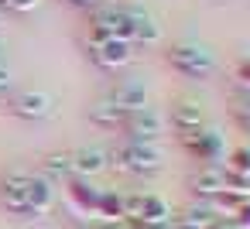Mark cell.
Listing matches in <instances>:
<instances>
[{"label": "cell", "instance_id": "obj_1", "mask_svg": "<svg viewBox=\"0 0 250 229\" xmlns=\"http://www.w3.org/2000/svg\"><path fill=\"white\" fill-rule=\"evenodd\" d=\"M110 168L120 174H134V178H147L158 174L165 168V151L161 144H137V140H120L117 147L106 151Z\"/></svg>", "mask_w": 250, "mask_h": 229}, {"label": "cell", "instance_id": "obj_2", "mask_svg": "<svg viewBox=\"0 0 250 229\" xmlns=\"http://www.w3.org/2000/svg\"><path fill=\"white\" fill-rule=\"evenodd\" d=\"M168 65L185 79H209L216 72V55L199 41H175L168 48Z\"/></svg>", "mask_w": 250, "mask_h": 229}, {"label": "cell", "instance_id": "obj_3", "mask_svg": "<svg viewBox=\"0 0 250 229\" xmlns=\"http://www.w3.org/2000/svg\"><path fill=\"white\" fill-rule=\"evenodd\" d=\"M182 147H185V154L199 164V168H223V161H226V137H223V130L219 127H212V123H206V127H199L192 137H185L182 140Z\"/></svg>", "mask_w": 250, "mask_h": 229}, {"label": "cell", "instance_id": "obj_4", "mask_svg": "<svg viewBox=\"0 0 250 229\" xmlns=\"http://www.w3.org/2000/svg\"><path fill=\"white\" fill-rule=\"evenodd\" d=\"M120 134H124V140L158 144L165 137V113H158L154 106H141L120 120Z\"/></svg>", "mask_w": 250, "mask_h": 229}, {"label": "cell", "instance_id": "obj_5", "mask_svg": "<svg viewBox=\"0 0 250 229\" xmlns=\"http://www.w3.org/2000/svg\"><path fill=\"white\" fill-rule=\"evenodd\" d=\"M100 195L103 188L93 178H69L65 181V205L79 215V219H93L100 209Z\"/></svg>", "mask_w": 250, "mask_h": 229}, {"label": "cell", "instance_id": "obj_6", "mask_svg": "<svg viewBox=\"0 0 250 229\" xmlns=\"http://www.w3.org/2000/svg\"><path fill=\"white\" fill-rule=\"evenodd\" d=\"M28 171H7L0 178V205L21 219H28Z\"/></svg>", "mask_w": 250, "mask_h": 229}, {"label": "cell", "instance_id": "obj_7", "mask_svg": "<svg viewBox=\"0 0 250 229\" xmlns=\"http://www.w3.org/2000/svg\"><path fill=\"white\" fill-rule=\"evenodd\" d=\"M89 58H93L100 69L117 72V69H127V65L134 62V45L124 41V38H106V41H100L96 48H89Z\"/></svg>", "mask_w": 250, "mask_h": 229}, {"label": "cell", "instance_id": "obj_8", "mask_svg": "<svg viewBox=\"0 0 250 229\" xmlns=\"http://www.w3.org/2000/svg\"><path fill=\"white\" fill-rule=\"evenodd\" d=\"M199 127H206V110H202V103H195V99H175V103H171V130H175V140L182 144V140L192 137Z\"/></svg>", "mask_w": 250, "mask_h": 229}, {"label": "cell", "instance_id": "obj_9", "mask_svg": "<svg viewBox=\"0 0 250 229\" xmlns=\"http://www.w3.org/2000/svg\"><path fill=\"white\" fill-rule=\"evenodd\" d=\"M103 99H106V103H113V106L127 116V113H134V110L147 106V89H144V82H137V79H124V82L110 86V93H106Z\"/></svg>", "mask_w": 250, "mask_h": 229}, {"label": "cell", "instance_id": "obj_10", "mask_svg": "<svg viewBox=\"0 0 250 229\" xmlns=\"http://www.w3.org/2000/svg\"><path fill=\"white\" fill-rule=\"evenodd\" d=\"M11 113L21 120H45V116H52V96L38 93V89H24L11 99Z\"/></svg>", "mask_w": 250, "mask_h": 229}, {"label": "cell", "instance_id": "obj_11", "mask_svg": "<svg viewBox=\"0 0 250 229\" xmlns=\"http://www.w3.org/2000/svg\"><path fill=\"white\" fill-rule=\"evenodd\" d=\"M52 205H55V185L45 174H31L28 178V219L48 215Z\"/></svg>", "mask_w": 250, "mask_h": 229}, {"label": "cell", "instance_id": "obj_12", "mask_svg": "<svg viewBox=\"0 0 250 229\" xmlns=\"http://www.w3.org/2000/svg\"><path fill=\"white\" fill-rule=\"evenodd\" d=\"M110 168V157H106V147H76L72 151V174L76 178H96L100 171Z\"/></svg>", "mask_w": 250, "mask_h": 229}, {"label": "cell", "instance_id": "obj_13", "mask_svg": "<svg viewBox=\"0 0 250 229\" xmlns=\"http://www.w3.org/2000/svg\"><path fill=\"white\" fill-rule=\"evenodd\" d=\"M130 21H134V45L151 48V45L161 41V24H158V18H154L147 7L130 4Z\"/></svg>", "mask_w": 250, "mask_h": 229}, {"label": "cell", "instance_id": "obj_14", "mask_svg": "<svg viewBox=\"0 0 250 229\" xmlns=\"http://www.w3.org/2000/svg\"><path fill=\"white\" fill-rule=\"evenodd\" d=\"M226 188V178H223V168H199L188 174V191L192 198H212Z\"/></svg>", "mask_w": 250, "mask_h": 229}, {"label": "cell", "instance_id": "obj_15", "mask_svg": "<svg viewBox=\"0 0 250 229\" xmlns=\"http://www.w3.org/2000/svg\"><path fill=\"white\" fill-rule=\"evenodd\" d=\"M137 222H144V226H165V222H171V205H168L158 191H141Z\"/></svg>", "mask_w": 250, "mask_h": 229}, {"label": "cell", "instance_id": "obj_16", "mask_svg": "<svg viewBox=\"0 0 250 229\" xmlns=\"http://www.w3.org/2000/svg\"><path fill=\"white\" fill-rule=\"evenodd\" d=\"M42 174L55 185V181H69V178H76L72 174V151H55V154H48L45 161H42Z\"/></svg>", "mask_w": 250, "mask_h": 229}, {"label": "cell", "instance_id": "obj_17", "mask_svg": "<svg viewBox=\"0 0 250 229\" xmlns=\"http://www.w3.org/2000/svg\"><path fill=\"white\" fill-rule=\"evenodd\" d=\"M182 219H188V222H192V226H199V229H212V226L219 222V212L212 209V202H209V198H192V202L185 205Z\"/></svg>", "mask_w": 250, "mask_h": 229}, {"label": "cell", "instance_id": "obj_18", "mask_svg": "<svg viewBox=\"0 0 250 229\" xmlns=\"http://www.w3.org/2000/svg\"><path fill=\"white\" fill-rule=\"evenodd\" d=\"M96 219H103V222H124V191H117V188H103V195H100V209H96Z\"/></svg>", "mask_w": 250, "mask_h": 229}, {"label": "cell", "instance_id": "obj_19", "mask_svg": "<svg viewBox=\"0 0 250 229\" xmlns=\"http://www.w3.org/2000/svg\"><path fill=\"white\" fill-rule=\"evenodd\" d=\"M120 120H124V113L113 103H106V99H96L89 106V123H96L103 130H120Z\"/></svg>", "mask_w": 250, "mask_h": 229}, {"label": "cell", "instance_id": "obj_20", "mask_svg": "<svg viewBox=\"0 0 250 229\" xmlns=\"http://www.w3.org/2000/svg\"><path fill=\"white\" fill-rule=\"evenodd\" d=\"M229 113H233L236 127L243 134H250V93L247 89H236L233 86V93H229Z\"/></svg>", "mask_w": 250, "mask_h": 229}, {"label": "cell", "instance_id": "obj_21", "mask_svg": "<svg viewBox=\"0 0 250 229\" xmlns=\"http://www.w3.org/2000/svg\"><path fill=\"white\" fill-rule=\"evenodd\" d=\"M223 171H236V174H250V144H240V147H229V151H226V161H223Z\"/></svg>", "mask_w": 250, "mask_h": 229}, {"label": "cell", "instance_id": "obj_22", "mask_svg": "<svg viewBox=\"0 0 250 229\" xmlns=\"http://www.w3.org/2000/svg\"><path fill=\"white\" fill-rule=\"evenodd\" d=\"M233 82H236V89H247V93H250V52L236 62V69H233Z\"/></svg>", "mask_w": 250, "mask_h": 229}, {"label": "cell", "instance_id": "obj_23", "mask_svg": "<svg viewBox=\"0 0 250 229\" xmlns=\"http://www.w3.org/2000/svg\"><path fill=\"white\" fill-rule=\"evenodd\" d=\"M233 229H250V198H243L240 205H236V212L226 219Z\"/></svg>", "mask_w": 250, "mask_h": 229}, {"label": "cell", "instance_id": "obj_24", "mask_svg": "<svg viewBox=\"0 0 250 229\" xmlns=\"http://www.w3.org/2000/svg\"><path fill=\"white\" fill-rule=\"evenodd\" d=\"M42 4V0H7V11H18V14H28Z\"/></svg>", "mask_w": 250, "mask_h": 229}, {"label": "cell", "instance_id": "obj_25", "mask_svg": "<svg viewBox=\"0 0 250 229\" xmlns=\"http://www.w3.org/2000/svg\"><path fill=\"white\" fill-rule=\"evenodd\" d=\"M11 82H14V79H11V69H7V62H4V65H0V96L11 93Z\"/></svg>", "mask_w": 250, "mask_h": 229}, {"label": "cell", "instance_id": "obj_26", "mask_svg": "<svg viewBox=\"0 0 250 229\" xmlns=\"http://www.w3.org/2000/svg\"><path fill=\"white\" fill-rule=\"evenodd\" d=\"M83 229H124V222H103V219H93V222L83 226Z\"/></svg>", "mask_w": 250, "mask_h": 229}, {"label": "cell", "instance_id": "obj_27", "mask_svg": "<svg viewBox=\"0 0 250 229\" xmlns=\"http://www.w3.org/2000/svg\"><path fill=\"white\" fill-rule=\"evenodd\" d=\"M168 229H199V226H192V222H188V219H182V215H171Z\"/></svg>", "mask_w": 250, "mask_h": 229}, {"label": "cell", "instance_id": "obj_28", "mask_svg": "<svg viewBox=\"0 0 250 229\" xmlns=\"http://www.w3.org/2000/svg\"><path fill=\"white\" fill-rule=\"evenodd\" d=\"M65 4H72V7H100L103 0H65Z\"/></svg>", "mask_w": 250, "mask_h": 229}, {"label": "cell", "instance_id": "obj_29", "mask_svg": "<svg viewBox=\"0 0 250 229\" xmlns=\"http://www.w3.org/2000/svg\"><path fill=\"white\" fill-rule=\"evenodd\" d=\"M4 52H7V48H4V41H0V65H4Z\"/></svg>", "mask_w": 250, "mask_h": 229}, {"label": "cell", "instance_id": "obj_30", "mask_svg": "<svg viewBox=\"0 0 250 229\" xmlns=\"http://www.w3.org/2000/svg\"><path fill=\"white\" fill-rule=\"evenodd\" d=\"M0 7H7V0H0Z\"/></svg>", "mask_w": 250, "mask_h": 229}, {"label": "cell", "instance_id": "obj_31", "mask_svg": "<svg viewBox=\"0 0 250 229\" xmlns=\"http://www.w3.org/2000/svg\"><path fill=\"white\" fill-rule=\"evenodd\" d=\"M0 24H4V21H0Z\"/></svg>", "mask_w": 250, "mask_h": 229}]
</instances>
